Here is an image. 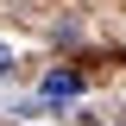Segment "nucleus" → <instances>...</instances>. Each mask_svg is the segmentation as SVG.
I'll return each instance as SVG.
<instances>
[{
  "instance_id": "1",
  "label": "nucleus",
  "mask_w": 126,
  "mask_h": 126,
  "mask_svg": "<svg viewBox=\"0 0 126 126\" xmlns=\"http://www.w3.org/2000/svg\"><path fill=\"white\" fill-rule=\"evenodd\" d=\"M38 94H44V101H69V94H82V76H76V69H50Z\"/></svg>"
},
{
  "instance_id": "2",
  "label": "nucleus",
  "mask_w": 126,
  "mask_h": 126,
  "mask_svg": "<svg viewBox=\"0 0 126 126\" xmlns=\"http://www.w3.org/2000/svg\"><path fill=\"white\" fill-rule=\"evenodd\" d=\"M0 76H13V50H6V44H0Z\"/></svg>"
}]
</instances>
